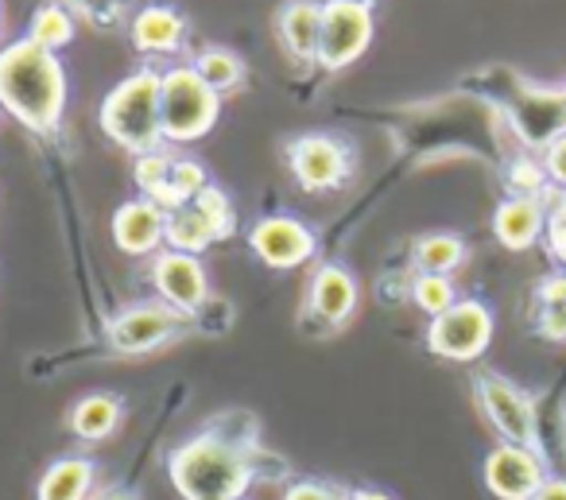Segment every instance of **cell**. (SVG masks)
Here are the masks:
<instances>
[{"label":"cell","mask_w":566,"mask_h":500,"mask_svg":"<svg viewBox=\"0 0 566 500\" xmlns=\"http://www.w3.org/2000/svg\"><path fill=\"white\" fill-rule=\"evenodd\" d=\"M287 171L307 195H331L354 183L357 148L338 133H303L283 148Z\"/></svg>","instance_id":"6"},{"label":"cell","mask_w":566,"mask_h":500,"mask_svg":"<svg viewBox=\"0 0 566 500\" xmlns=\"http://www.w3.org/2000/svg\"><path fill=\"white\" fill-rule=\"evenodd\" d=\"M190 66H195L198 79H202L210 90H218V94H233V90H241L244 74H249L244 71V59L229 48H202Z\"/></svg>","instance_id":"21"},{"label":"cell","mask_w":566,"mask_h":500,"mask_svg":"<svg viewBox=\"0 0 566 500\" xmlns=\"http://www.w3.org/2000/svg\"><path fill=\"white\" fill-rule=\"evenodd\" d=\"M90 500H140V489L125 481H113V485H105V489H97Z\"/></svg>","instance_id":"34"},{"label":"cell","mask_w":566,"mask_h":500,"mask_svg":"<svg viewBox=\"0 0 566 500\" xmlns=\"http://www.w3.org/2000/svg\"><path fill=\"white\" fill-rule=\"evenodd\" d=\"M357 303H361V288H357V275L346 264L331 260V264H318L311 275L307 291V319L318 322L323 330H342L354 319Z\"/></svg>","instance_id":"13"},{"label":"cell","mask_w":566,"mask_h":500,"mask_svg":"<svg viewBox=\"0 0 566 500\" xmlns=\"http://www.w3.org/2000/svg\"><path fill=\"white\" fill-rule=\"evenodd\" d=\"M535 303L539 306H566V268L563 272H551L535 283Z\"/></svg>","instance_id":"33"},{"label":"cell","mask_w":566,"mask_h":500,"mask_svg":"<svg viewBox=\"0 0 566 500\" xmlns=\"http://www.w3.org/2000/svg\"><path fill=\"white\" fill-rule=\"evenodd\" d=\"M547 202V229H543V244L555 257L558 268H566V190H555L543 198Z\"/></svg>","instance_id":"28"},{"label":"cell","mask_w":566,"mask_h":500,"mask_svg":"<svg viewBox=\"0 0 566 500\" xmlns=\"http://www.w3.org/2000/svg\"><path fill=\"white\" fill-rule=\"evenodd\" d=\"M66 66L55 51L24 40L0 48V110L12 113L32 133H55L66 113Z\"/></svg>","instance_id":"2"},{"label":"cell","mask_w":566,"mask_h":500,"mask_svg":"<svg viewBox=\"0 0 566 500\" xmlns=\"http://www.w3.org/2000/svg\"><path fill=\"white\" fill-rule=\"evenodd\" d=\"M190 206L210 221V229H213L218 241H229V237L237 233V206H233V198H229V190H221L218 183H210V187H206Z\"/></svg>","instance_id":"25"},{"label":"cell","mask_w":566,"mask_h":500,"mask_svg":"<svg viewBox=\"0 0 566 500\" xmlns=\"http://www.w3.org/2000/svg\"><path fill=\"white\" fill-rule=\"evenodd\" d=\"M551 477L547 454H535L516 442H496L481 458V481L496 500H532Z\"/></svg>","instance_id":"10"},{"label":"cell","mask_w":566,"mask_h":500,"mask_svg":"<svg viewBox=\"0 0 566 500\" xmlns=\"http://www.w3.org/2000/svg\"><path fill=\"white\" fill-rule=\"evenodd\" d=\"M167 233V213L151 198H128L113 210V244L125 257H151Z\"/></svg>","instance_id":"14"},{"label":"cell","mask_w":566,"mask_h":500,"mask_svg":"<svg viewBox=\"0 0 566 500\" xmlns=\"http://www.w3.org/2000/svg\"><path fill=\"white\" fill-rule=\"evenodd\" d=\"M249 249L264 268L292 272V268L315 260L318 237L307 221L292 218V213H268V218H256L249 226Z\"/></svg>","instance_id":"11"},{"label":"cell","mask_w":566,"mask_h":500,"mask_svg":"<svg viewBox=\"0 0 566 500\" xmlns=\"http://www.w3.org/2000/svg\"><path fill=\"white\" fill-rule=\"evenodd\" d=\"M0 20H4V17H0Z\"/></svg>","instance_id":"38"},{"label":"cell","mask_w":566,"mask_h":500,"mask_svg":"<svg viewBox=\"0 0 566 500\" xmlns=\"http://www.w3.org/2000/svg\"><path fill=\"white\" fill-rule=\"evenodd\" d=\"M151 288H156L159 303L175 306L190 319L210 303V272H206L202 257H190V252H156L151 257Z\"/></svg>","instance_id":"12"},{"label":"cell","mask_w":566,"mask_h":500,"mask_svg":"<svg viewBox=\"0 0 566 500\" xmlns=\"http://www.w3.org/2000/svg\"><path fill=\"white\" fill-rule=\"evenodd\" d=\"M411 260H416L419 272L431 275H454L458 268L470 260V244L458 233H423L411 244Z\"/></svg>","instance_id":"20"},{"label":"cell","mask_w":566,"mask_h":500,"mask_svg":"<svg viewBox=\"0 0 566 500\" xmlns=\"http://www.w3.org/2000/svg\"><path fill=\"white\" fill-rule=\"evenodd\" d=\"M543 171H547L551 187L566 190V128L543 148Z\"/></svg>","instance_id":"31"},{"label":"cell","mask_w":566,"mask_h":500,"mask_svg":"<svg viewBox=\"0 0 566 500\" xmlns=\"http://www.w3.org/2000/svg\"><path fill=\"white\" fill-rule=\"evenodd\" d=\"M532 500H566V477L551 473L547 481L539 485V492H535Z\"/></svg>","instance_id":"35"},{"label":"cell","mask_w":566,"mask_h":500,"mask_svg":"<svg viewBox=\"0 0 566 500\" xmlns=\"http://www.w3.org/2000/svg\"><path fill=\"white\" fill-rule=\"evenodd\" d=\"M496 334V314L485 299L470 295L458 299L447 314L431 319L427 326V350L442 361H458V365H470V361L485 357V350L493 345Z\"/></svg>","instance_id":"8"},{"label":"cell","mask_w":566,"mask_h":500,"mask_svg":"<svg viewBox=\"0 0 566 500\" xmlns=\"http://www.w3.org/2000/svg\"><path fill=\"white\" fill-rule=\"evenodd\" d=\"M473 404H478L481 419L493 427V435L501 438V442H516L535 454H547L543 450V435H539L535 396L520 388L516 381L493 373V368H481V373L473 376Z\"/></svg>","instance_id":"5"},{"label":"cell","mask_w":566,"mask_h":500,"mask_svg":"<svg viewBox=\"0 0 566 500\" xmlns=\"http://www.w3.org/2000/svg\"><path fill=\"white\" fill-rule=\"evenodd\" d=\"M349 500H400V497L380 489V485H349Z\"/></svg>","instance_id":"36"},{"label":"cell","mask_w":566,"mask_h":500,"mask_svg":"<svg viewBox=\"0 0 566 500\" xmlns=\"http://www.w3.org/2000/svg\"><path fill=\"white\" fill-rule=\"evenodd\" d=\"M535 330H539V337H547V342H566V306H539Z\"/></svg>","instance_id":"32"},{"label":"cell","mask_w":566,"mask_h":500,"mask_svg":"<svg viewBox=\"0 0 566 500\" xmlns=\"http://www.w3.org/2000/svg\"><path fill=\"white\" fill-rule=\"evenodd\" d=\"M164 244L175 252H190V257H202L210 244H218L213 237L210 221L195 210V206H182V210L167 213V233H164Z\"/></svg>","instance_id":"22"},{"label":"cell","mask_w":566,"mask_h":500,"mask_svg":"<svg viewBox=\"0 0 566 500\" xmlns=\"http://www.w3.org/2000/svg\"><path fill=\"white\" fill-rule=\"evenodd\" d=\"M547 229V202L543 198H520L509 195L493 210V237L509 252H527L543 241Z\"/></svg>","instance_id":"15"},{"label":"cell","mask_w":566,"mask_h":500,"mask_svg":"<svg viewBox=\"0 0 566 500\" xmlns=\"http://www.w3.org/2000/svg\"><path fill=\"white\" fill-rule=\"evenodd\" d=\"M97 485V461L82 450L59 454L35 485V500H90Z\"/></svg>","instance_id":"18"},{"label":"cell","mask_w":566,"mask_h":500,"mask_svg":"<svg viewBox=\"0 0 566 500\" xmlns=\"http://www.w3.org/2000/svg\"><path fill=\"white\" fill-rule=\"evenodd\" d=\"M264 466L283 469V461L260 446L249 412H221L167 450V477L182 500H244Z\"/></svg>","instance_id":"1"},{"label":"cell","mask_w":566,"mask_h":500,"mask_svg":"<svg viewBox=\"0 0 566 500\" xmlns=\"http://www.w3.org/2000/svg\"><path fill=\"white\" fill-rule=\"evenodd\" d=\"M280 43L292 63H318V40H323V0H287L280 9Z\"/></svg>","instance_id":"16"},{"label":"cell","mask_w":566,"mask_h":500,"mask_svg":"<svg viewBox=\"0 0 566 500\" xmlns=\"http://www.w3.org/2000/svg\"><path fill=\"white\" fill-rule=\"evenodd\" d=\"M187 326L190 314L175 311L159 299H140V303H128L125 311L113 314L105 326V342L120 357H144V353L164 350L179 334H187Z\"/></svg>","instance_id":"7"},{"label":"cell","mask_w":566,"mask_h":500,"mask_svg":"<svg viewBox=\"0 0 566 500\" xmlns=\"http://www.w3.org/2000/svg\"><path fill=\"white\" fill-rule=\"evenodd\" d=\"M133 43L140 55H175L187 43V20L171 4H148L133 20Z\"/></svg>","instance_id":"19"},{"label":"cell","mask_w":566,"mask_h":500,"mask_svg":"<svg viewBox=\"0 0 566 500\" xmlns=\"http://www.w3.org/2000/svg\"><path fill=\"white\" fill-rule=\"evenodd\" d=\"M563 102H566V82H563Z\"/></svg>","instance_id":"37"},{"label":"cell","mask_w":566,"mask_h":500,"mask_svg":"<svg viewBox=\"0 0 566 500\" xmlns=\"http://www.w3.org/2000/svg\"><path fill=\"white\" fill-rule=\"evenodd\" d=\"M171 164H175V152H167V148H156V152H148V156H136L133 179H136L140 198H151L156 190H164L167 183H171Z\"/></svg>","instance_id":"27"},{"label":"cell","mask_w":566,"mask_h":500,"mask_svg":"<svg viewBox=\"0 0 566 500\" xmlns=\"http://www.w3.org/2000/svg\"><path fill=\"white\" fill-rule=\"evenodd\" d=\"M280 500H349V485H338L331 477H292L283 485Z\"/></svg>","instance_id":"29"},{"label":"cell","mask_w":566,"mask_h":500,"mask_svg":"<svg viewBox=\"0 0 566 500\" xmlns=\"http://www.w3.org/2000/svg\"><path fill=\"white\" fill-rule=\"evenodd\" d=\"M28 40L40 43L43 51H63L74 43V17L63 9V4H43L35 9L32 17V28H28Z\"/></svg>","instance_id":"23"},{"label":"cell","mask_w":566,"mask_h":500,"mask_svg":"<svg viewBox=\"0 0 566 500\" xmlns=\"http://www.w3.org/2000/svg\"><path fill=\"white\" fill-rule=\"evenodd\" d=\"M171 187L179 190L187 202H195L198 195H202L206 187H210V175H206V167L198 164V159L190 156H175L171 164Z\"/></svg>","instance_id":"30"},{"label":"cell","mask_w":566,"mask_h":500,"mask_svg":"<svg viewBox=\"0 0 566 500\" xmlns=\"http://www.w3.org/2000/svg\"><path fill=\"white\" fill-rule=\"evenodd\" d=\"M159 117H164V144H195L218 125L221 94L198 79L195 66H171L159 86Z\"/></svg>","instance_id":"4"},{"label":"cell","mask_w":566,"mask_h":500,"mask_svg":"<svg viewBox=\"0 0 566 500\" xmlns=\"http://www.w3.org/2000/svg\"><path fill=\"white\" fill-rule=\"evenodd\" d=\"M411 303H416L419 311L427 314V319H439V314H447L450 306L458 303L454 280H450V275L419 272L416 280H411Z\"/></svg>","instance_id":"24"},{"label":"cell","mask_w":566,"mask_h":500,"mask_svg":"<svg viewBox=\"0 0 566 500\" xmlns=\"http://www.w3.org/2000/svg\"><path fill=\"white\" fill-rule=\"evenodd\" d=\"M159 86H164V71L156 66H140L128 79L105 94L102 110H97V125L117 148L133 152V156H148V152L164 148V117H159Z\"/></svg>","instance_id":"3"},{"label":"cell","mask_w":566,"mask_h":500,"mask_svg":"<svg viewBox=\"0 0 566 500\" xmlns=\"http://www.w3.org/2000/svg\"><path fill=\"white\" fill-rule=\"evenodd\" d=\"M120 423H125V399L113 396V392H86L66 412V430L86 446L113 438Z\"/></svg>","instance_id":"17"},{"label":"cell","mask_w":566,"mask_h":500,"mask_svg":"<svg viewBox=\"0 0 566 500\" xmlns=\"http://www.w3.org/2000/svg\"><path fill=\"white\" fill-rule=\"evenodd\" d=\"M504 183H509V190L520 198H547L551 195V179H547V171H543V159H532V156L512 159L509 171H504Z\"/></svg>","instance_id":"26"},{"label":"cell","mask_w":566,"mask_h":500,"mask_svg":"<svg viewBox=\"0 0 566 500\" xmlns=\"http://www.w3.org/2000/svg\"><path fill=\"white\" fill-rule=\"evenodd\" d=\"M377 35L373 0H323V40H318V66L331 74L354 66L369 51Z\"/></svg>","instance_id":"9"}]
</instances>
